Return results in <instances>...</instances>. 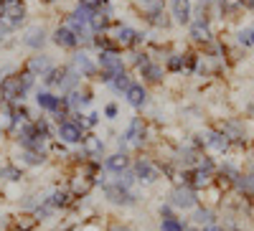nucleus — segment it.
Segmentation results:
<instances>
[{
  "instance_id": "nucleus-1",
  "label": "nucleus",
  "mask_w": 254,
  "mask_h": 231,
  "mask_svg": "<svg viewBox=\"0 0 254 231\" xmlns=\"http://www.w3.org/2000/svg\"><path fill=\"white\" fill-rule=\"evenodd\" d=\"M97 66H99L97 79L102 84H110L115 76L127 71V64H125V58H122L120 51H99L97 54Z\"/></svg>"
},
{
  "instance_id": "nucleus-2",
  "label": "nucleus",
  "mask_w": 254,
  "mask_h": 231,
  "mask_svg": "<svg viewBox=\"0 0 254 231\" xmlns=\"http://www.w3.org/2000/svg\"><path fill=\"white\" fill-rule=\"evenodd\" d=\"M132 173L137 178V185H155L160 178H163V171H160V163L147 158V155H140L132 160Z\"/></svg>"
},
{
  "instance_id": "nucleus-3",
  "label": "nucleus",
  "mask_w": 254,
  "mask_h": 231,
  "mask_svg": "<svg viewBox=\"0 0 254 231\" xmlns=\"http://www.w3.org/2000/svg\"><path fill=\"white\" fill-rule=\"evenodd\" d=\"M102 196H104V201H107V203H112V206H117V208H135V206L140 203L137 191L120 188L117 183H112V178H110V183L102 185Z\"/></svg>"
},
{
  "instance_id": "nucleus-4",
  "label": "nucleus",
  "mask_w": 254,
  "mask_h": 231,
  "mask_svg": "<svg viewBox=\"0 0 254 231\" xmlns=\"http://www.w3.org/2000/svg\"><path fill=\"white\" fill-rule=\"evenodd\" d=\"M28 10H26V3L23 0H5V3H0V20L5 23L8 31H15L23 26Z\"/></svg>"
},
{
  "instance_id": "nucleus-5",
  "label": "nucleus",
  "mask_w": 254,
  "mask_h": 231,
  "mask_svg": "<svg viewBox=\"0 0 254 231\" xmlns=\"http://www.w3.org/2000/svg\"><path fill=\"white\" fill-rule=\"evenodd\" d=\"M122 137H125L127 145H130L132 153H135V150H142L145 145H147V140H150V137H147V122H145L142 117H132L130 122H127Z\"/></svg>"
},
{
  "instance_id": "nucleus-6",
  "label": "nucleus",
  "mask_w": 254,
  "mask_h": 231,
  "mask_svg": "<svg viewBox=\"0 0 254 231\" xmlns=\"http://www.w3.org/2000/svg\"><path fill=\"white\" fill-rule=\"evenodd\" d=\"M26 87L20 84L18 71H10L3 81H0V99L8 102V104H18V102H26Z\"/></svg>"
},
{
  "instance_id": "nucleus-7",
  "label": "nucleus",
  "mask_w": 254,
  "mask_h": 231,
  "mask_svg": "<svg viewBox=\"0 0 254 231\" xmlns=\"http://www.w3.org/2000/svg\"><path fill=\"white\" fill-rule=\"evenodd\" d=\"M168 203H171L173 208H181V211H193V208L201 203L198 201V193L193 191V188L188 185H173L171 193H168Z\"/></svg>"
},
{
  "instance_id": "nucleus-8",
  "label": "nucleus",
  "mask_w": 254,
  "mask_h": 231,
  "mask_svg": "<svg viewBox=\"0 0 254 231\" xmlns=\"http://www.w3.org/2000/svg\"><path fill=\"white\" fill-rule=\"evenodd\" d=\"M79 150L92 158V160H104V150H107V142H104V137H99L94 130H87V135H84Z\"/></svg>"
},
{
  "instance_id": "nucleus-9",
  "label": "nucleus",
  "mask_w": 254,
  "mask_h": 231,
  "mask_svg": "<svg viewBox=\"0 0 254 231\" xmlns=\"http://www.w3.org/2000/svg\"><path fill=\"white\" fill-rule=\"evenodd\" d=\"M231 148V137L224 130H208L206 140H203V150L206 153H214V155H226Z\"/></svg>"
},
{
  "instance_id": "nucleus-10",
  "label": "nucleus",
  "mask_w": 254,
  "mask_h": 231,
  "mask_svg": "<svg viewBox=\"0 0 254 231\" xmlns=\"http://www.w3.org/2000/svg\"><path fill=\"white\" fill-rule=\"evenodd\" d=\"M132 153H122V150H115V153H110V155H104V160H102V165H104V171H107L110 175H117V173H122V171H130L132 168Z\"/></svg>"
},
{
  "instance_id": "nucleus-11",
  "label": "nucleus",
  "mask_w": 254,
  "mask_h": 231,
  "mask_svg": "<svg viewBox=\"0 0 254 231\" xmlns=\"http://www.w3.org/2000/svg\"><path fill=\"white\" fill-rule=\"evenodd\" d=\"M107 36L115 41V46L122 51V49H132L135 46V41H137V31L130 28V26H122V23H112Z\"/></svg>"
},
{
  "instance_id": "nucleus-12",
  "label": "nucleus",
  "mask_w": 254,
  "mask_h": 231,
  "mask_svg": "<svg viewBox=\"0 0 254 231\" xmlns=\"http://www.w3.org/2000/svg\"><path fill=\"white\" fill-rule=\"evenodd\" d=\"M46 201L61 214V211H69V208H74V203H76L79 198H74V193L69 191V185H56L51 193H46Z\"/></svg>"
},
{
  "instance_id": "nucleus-13",
  "label": "nucleus",
  "mask_w": 254,
  "mask_h": 231,
  "mask_svg": "<svg viewBox=\"0 0 254 231\" xmlns=\"http://www.w3.org/2000/svg\"><path fill=\"white\" fill-rule=\"evenodd\" d=\"M71 66L76 69L79 76H87V79H97V74H99L97 61H92V56L87 51H76L71 58Z\"/></svg>"
},
{
  "instance_id": "nucleus-14",
  "label": "nucleus",
  "mask_w": 254,
  "mask_h": 231,
  "mask_svg": "<svg viewBox=\"0 0 254 231\" xmlns=\"http://www.w3.org/2000/svg\"><path fill=\"white\" fill-rule=\"evenodd\" d=\"M190 38L196 41V44H211L214 41V33H211V26H208V18L201 13L196 20H190Z\"/></svg>"
},
{
  "instance_id": "nucleus-15",
  "label": "nucleus",
  "mask_w": 254,
  "mask_h": 231,
  "mask_svg": "<svg viewBox=\"0 0 254 231\" xmlns=\"http://www.w3.org/2000/svg\"><path fill=\"white\" fill-rule=\"evenodd\" d=\"M41 224L31 211H18L15 216L8 219V231H36Z\"/></svg>"
},
{
  "instance_id": "nucleus-16",
  "label": "nucleus",
  "mask_w": 254,
  "mask_h": 231,
  "mask_svg": "<svg viewBox=\"0 0 254 231\" xmlns=\"http://www.w3.org/2000/svg\"><path fill=\"white\" fill-rule=\"evenodd\" d=\"M51 41L59 46V49H66V51H74L79 46V36L69 28V26H59L54 33H51Z\"/></svg>"
},
{
  "instance_id": "nucleus-17",
  "label": "nucleus",
  "mask_w": 254,
  "mask_h": 231,
  "mask_svg": "<svg viewBox=\"0 0 254 231\" xmlns=\"http://www.w3.org/2000/svg\"><path fill=\"white\" fill-rule=\"evenodd\" d=\"M36 104H38L44 112L54 115V112L61 107V94H54L51 89H38V92H36Z\"/></svg>"
},
{
  "instance_id": "nucleus-18",
  "label": "nucleus",
  "mask_w": 254,
  "mask_h": 231,
  "mask_svg": "<svg viewBox=\"0 0 254 231\" xmlns=\"http://www.w3.org/2000/svg\"><path fill=\"white\" fill-rule=\"evenodd\" d=\"M23 69L31 71L33 76H44L49 69H54V61H51L46 54H36V56H28V61H26Z\"/></svg>"
},
{
  "instance_id": "nucleus-19",
  "label": "nucleus",
  "mask_w": 254,
  "mask_h": 231,
  "mask_svg": "<svg viewBox=\"0 0 254 231\" xmlns=\"http://www.w3.org/2000/svg\"><path fill=\"white\" fill-rule=\"evenodd\" d=\"M125 99H127V104H130L132 110H142L145 104H147V89L142 87V84L132 81V84H130V89L125 92Z\"/></svg>"
},
{
  "instance_id": "nucleus-20",
  "label": "nucleus",
  "mask_w": 254,
  "mask_h": 231,
  "mask_svg": "<svg viewBox=\"0 0 254 231\" xmlns=\"http://www.w3.org/2000/svg\"><path fill=\"white\" fill-rule=\"evenodd\" d=\"M51 158L46 155V153H33V150H20V155H18V165L20 168H44L46 163H49Z\"/></svg>"
},
{
  "instance_id": "nucleus-21",
  "label": "nucleus",
  "mask_w": 254,
  "mask_h": 231,
  "mask_svg": "<svg viewBox=\"0 0 254 231\" xmlns=\"http://www.w3.org/2000/svg\"><path fill=\"white\" fill-rule=\"evenodd\" d=\"M171 10H173V20H176V23L188 26L190 15H193V3H190V0H173Z\"/></svg>"
},
{
  "instance_id": "nucleus-22",
  "label": "nucleus",
  "mask_w": 254,
  "mask_h": 231,
  "mask_svg": "<svg viewBox=\"0 0 254 231\" xmlns=\"http://www.w3.org/2000/svg\"><path fill=\"white\" fill-rule=\"evenodd\" d=\"M23 44L28 46V49H33V51H41V46L46 44V31L41 28V26H31V28H26V33H23Z\"/></svg>"
},
{
  "instance_id": "nucleus-23",
  "label": "nucleus",
  "mask_w": 254,
  "mask_h": 231,
  "mask_svg": "<svg viewBox=\"0 0 254 231\" xmlns=\"http://www.w3.org/2000/svg\"><path fill=\"white\" fill-rule=\"evenodd\" d=\"M132 5H135V10L147 20L150 15H155V13H163V10H165V0H132Z\"/></svg>"
},
{
  "instance_id": "nucleus-24",
  "label": "nucleus",
  "mask_w": 254,
  "mask_h": 231,
  "mask_svg": "<svg viewBox=\"0 0 254 231\" xmlns=\"http://www.w3.org/2000/svg\"><path fill=\"white\" fill-rule=\"evenodd\" d=\"M190 219H193V226H198V229L216 224V214H214V208H208V206H196Z\"/></svg>"
},
{
  "instance_id": "nucleus-25",
  "label": "nucleus",
  "mask_w": 254,
  "mask_h": 231,
  "mask_svg": "<svg viewBox=\"0 0 254 231\" xmlns=\"http://www.w3.org/2000/svg\"><path fill=\"white\" fill-rule=\"evenodd\" d=\"M112 183H117L120 188H127V191H135V188H137V178L132 173V168H130V171H122V173L112 175Z\"/></svg>"
},
{
  "instance_id": "nucleus-26",
  "label": "nucleus",
  "mask_w": 254,
  "mask_h": 231,
  "mask_svg": "<svg viewBox=\"0 0 254 231\" xmlns=\"http://www.w3.org/2000/svg\"><path fill=\"white\" fill-rule=\"evenodd\" d=\"M130 84H132V76L125 71V74H120V76H115V79L110 81V87H112V92H117V94L125 97V92L130 89Z\"/></svg>"
},
{
  "instance_id": "nucleus-27",
  "label": "nucleus",
  "mask_w": 254,
  "mask_h": 231,
  "mask_svg": "<svg viewBox=\"0 0 254 231\" xmlns=\"http://www.w3.org/2000/svg\"><path fill=\"white\" fill-rule=\"evenodd\" d=\"M186 221L181 219V216H173V219H160V231H186Z\"/></svg>"
},
{
  "instance_id": "nucleus-28",
  "label": "nucleus",
  "mask_w": 254,
  "mask_h": 231,
  "mask_svg": "<svg viewBox=\"0 0 254 231\" xmlns=\"http://www.w3.org/2000/svg\"><path fill=\"white\" fill-rule=\"evenodd\" d=\"M186 69V54H173L168 56V71H183Z\"/></svg>"
},
{
  "instance_id": "nucleus-29",
  "label": "nucleus",
  "mask_w": 254,
  "mask_h": 231,
  "mask_svg": "<svg viewBox=\"0 0 254 231\" xmlns=\"http://www.w3.org/2000/svg\"><path fill=\"white\" fill-rule=\"evenodd\" d=\"M147 23H150V26H155V28H171V23H173V20L168 18V15H165V10H163V13H155V15H150V18H147Z\"/></svg>"
},
{
  "instance_id": "nucleus-30",
  "label": "nucleus",
  "mask_w": 254,
  "mask_h": 231,
  "mask_svg": "<svg viewBox=\"0 0 254 231\" xmlns=\"http://www.w3.org/2000/svg\"><path fill=\"white\" fill-rule=\"evenodd\" d=\"M102 117H104V119H110V122H112V119H117V117H120V107H117L115 102L104 104V110H102Z\"/></svg>"
},
{
  "instance_id": "nucleus-31",
  "label": "nucleus",
  "mask_w": 254,
  "mask_h": 231,
  "mask_svg": "<svg viewBox=\"0 0 254 231\" xmlns=\"http://www.w3.org/2000/svg\"><path fill=\"white\" fill-rule=\"evenodd\" d=\"M99 122H102L99 112H87V115H84V127H87V130H94Z\"/></svg>"
},
{
  "instance_id": "nucleus-32",
  "label": "nucleus",
  "mask_w": 254,
  "mask_h": 231,
  "mask_svg": "<svg viewBox=\"0 0 254 231\" xmlns=\"http://www.w3.org/2000/svg\"><path fill=\"white\" fill-rule=\"evenodd\" d=\"M18 76H20V84H23V87H26V92H31L33 87H36V76L31 74V71H18Z\"/></svg>"
},
{
  "instance_id": "nucleus-33",
  "label": "nucleus",
  "mask_w": 254,
  "mask_h": 231,
  "mask_svg": "<svg viewBox=\"0 0 254 231\" xmlns=\"http://www.w3.org/2000/svg\"><path fill=\"white\" fill-rule=\"evenodd\" d=\"M104 231H135L130 224H125V221H110L107 226H104Z\"/></svg>"
},
{
  "instance_id": "nucleus-34",
  "label": "nucleus",
  "mask_w": 254,
  "mask_h": 231,
  "mask_svg": "<svg viewBox=\"0 0 254 231\" xmlns=\"http://www.w3.org/2000/svg\"><path fill=\"white\" fill-rule=\"evenodd\" d=\"M158 216H160V219H173V216H178V214H176V208H173L171 203H163V206L158 208Z\"/></svg>"
},
{
  "instance_id": "nucleus-35",
  "label": "nucleus",
  "mask_w": 254,
  "mask_h": 231,
  "mask_svg": "<svg viewBox=\"0 0 254 231\" xmlns=\"http://www.w3.org/2000/svg\"><path fill=\"white\" fill-rule=\"evenodd\" d=\"M102 3H107V0H79V5H84V8H89V10H97Z\"/></svg>"
},
{
  "instance_id": "nucleus-36",
  "label": "nucleus",
  "mask_w": 254,
  "mask_h": 231,
  "mask_svg": "<svg viewBox=\"0 0 254 231\" xmlns=\"http://www.w3.org/2000/svg\"><path fill=\"white\" fill-rule=\"evenodd\" d=\"M239 44H244V46H254L252 44V31L247 28V31H239Z\"/></svg>"
},
{
  "instance_id": "nucleus-37",
  "label": "nucleus",
  "mask_w": 254,
  "mask_h": 231,
  "mask_svg": "<svg viewBox=\"0 0 254 231\" xmlns=\"http://www.w3.org/2000/svg\"><path fill=\"white\" fill-rule=\"evenodd\" d=\"M244 211H247V216L254 221V196H249V198H247V203H244Z\"/></svg>"
},
{
  "instance_id": "nucleus-38",
  "label": "nucleus",
  "mask_w": 254,
  "mask_h": 231,
  "mask_svg": "<svg viewBox=\"0 0 254 231\" xmlns=\"http://www.w3.org/2000/svg\"><path fill=\"white\" fill-rule=\"evenodd\" d=\"M8 33H10V31L5 28V23H3V20H0V41H3V38H5Z\"/></svg>"
},
{
  "instance_id": "nucleus-39",
  "label": "nucleus",
  "mask_w": 254,
  "mask_h": 231,
  "mask_svg": "<svg viewBox=\"0 0 254 231\" xmlns=\"http://www.w3.org/2000/svg\"><path fill=\"white\" fill-rule=\"evenodd\" d=\"M201 231H224V229H221V226H216V224H214V226H203V229H201Z\"/></svg>"
},
{
  "instance_id": "nucleus-40",
  "label": "nucleus",
  "mask_w": 254,
  "mask_h": 231,
  "mask_svg": "<svg viewBox=\"0 0 254 231\" xmlns=\"http://www.w3.org/2000/svg\"><path fill=\"white\" fill-rule=\"evenodd\" d=\"M186 231H201V229H198V226H190V224H188V226H186Z\"/></svg>"
},
{
  "instance_id": "nucleus-41",
  "label": "nucleus",
  "mask_w": 254,
  "mask_h": 231,
  "mask_svg": "<svg viewBox=\"0 0 254 231\" xmlns=\"http://www.w3.org/2000/svg\"><path fill=\"white\" fill-rule=\"evenodd\" d=\"M5 137V130H0V140H3Z\"/></svg>"
},
{
  "instance_id": "nucleus-42",
  "label": "nucleus",
  "mask_w": 254,
  "mask_h": 231,
  "mask_svg": "<svg viewBox=\"0 0 254 231\" xmlns=\"http://www.w3.org/2000/svg\"><path fill=\"white\" fill-rule=\"evenodd\" d=\"M249 31H252V44H254V28H249Z\"/></svg>"
},
{
  "instance_id": "nucleus-43",
  "label": "nucleus",
  "mask_w": 254,
  "mask_h": 231,
  "mask_svg": "<svg viewBox=\"0 0 254 231\" xmlns=\"http://www.w3.org/2000/svg\"><path fill=\"white\" fill-rule=\"evenodd\" d=\"M198 3H211V0H198Z\"/></svg>"
},
{
  "instance_id": "nucleus-44",
  "label": "nucleus",
  "mask_w": 254,
  "mask_h": 231,
  "mask_svg": "<svg viewBox=\"0 0 254 231\" xmlns=\"http://www.w3.org/2000/svg\"><path fill=\"white\" fill-rule=\"evenodd\" d=\"M249 3H252V8H254V0H249Z\"/></svg>"
},
{
  "instance_id": "nucleus-45",
  "label": "nucleus",
  "mask_w": 254,
  "mask_h": 231,
  "mask_svg": "<svg viewBox=\"0 0 254 231\" xmlns=\"http://www.w3.org/2000/svg\"><path fill=\"white\" fill-rule=\"evenodd\" d=\"M46 3H54V0H46Z\"/></svg>"
},
{
  "instance_id": "nucleus-46",
  "label": "nucleus",
  "mask_w": 254,
  "mask_h": 231,
  "mask_svg": "<svg viewBox=\"0 0 254 231\" xmlns=\"http://www.w3.org/2000/svg\"><path fill=\"white\" fill-rule=\"evenodd\" d=\"M0 3H5V0H0Z\"/></svg>"
},
{
  "instance_id": "nucleus-47",
  "label": "nucleus",
  "mask_w": 254,
  "mask_h": 231,
  "mask_svg": "<svg viewBox=\"0 0 254 231\" xmlns=\"http://www.w3.org/2000/svg\"><path fill=\"white\" fill-rule=\"evenodd\" d=\"M0 102H3V99H0Z\"/></svg>"
},
{
  "instance_id": "nucleus-48",
  "label": "nucleus",
  "mask_w": 254,
  "mask_h": 231,
  "mask_svg": "<svg viewBox=\"0 0 254 231\" xmlns=\"http://www.w3.org/2000/svg\"><path fill=\"white\" fill-rule=\"evenodd\" d=\"M239 3H242V0H239Z\"/></svg>"
}]
</instances>
